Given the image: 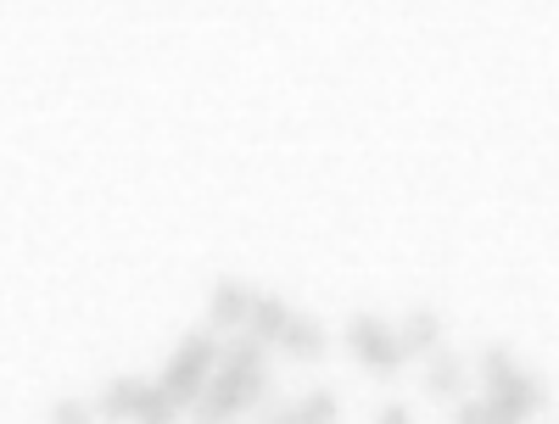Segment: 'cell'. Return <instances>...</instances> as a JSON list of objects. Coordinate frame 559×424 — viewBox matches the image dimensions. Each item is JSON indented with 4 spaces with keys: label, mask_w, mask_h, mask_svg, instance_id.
<instances>
[{
    "label": "cell",
    "mask_w": 559,
    "mask_h": 424,
    "mask_svg": "<svg viewBox=\"0 0 559 424\" xmlns=\"http://www.w3.org/2000/svg\"><path fill=\"white\" fill-rule=\"evenodd\" d=\"M258 397H263V347L247 336L241 347L224 352V363H218V374H213L207 397L197 402V419H202V424H224V419L247 413Z\"/></svg>",
    "instance_id": "obj_1"
},
{
    "label": "cell",
    "mask_w": 559,
    "mask_h": 424,
    "mask_svg": "<svg viewBox=\"0 0 559 424\" xmlns=\"http://www.w3.org/2000/svg\"><path fill=\"white\" fill-rule=\"evenodd\" d=\"M218 363H224V347H218L213 336H185L179 352L168 358V368H163L157 386H163L179 408H197V402L207 397V386H213Z\"/></svg>",
    "instance_id": "obj_2"
},
{
    "label": "cell",
    "mask_w": 559,
    "mask_h": 424,
    "mask_svg": "<svg viewBox=\"0 0 559 424\" xmlns=\"http://www.w3.org/2000/svg\"><path fill=\"white\" fill-rule=\"evenodd\" d=\"M347 347H353V358H358L364 368H376V374H397V363L408 358L403 336H397L386 318H376V313L347 318Z\"/></svg>",
    "instance_id": "obj_3"
},
{
    "label": "cell",
    "mask_w": 559,
    "mask_h": 424,
    "mask_svg": "<svg viewBox=\"0 0 559 424\" xmlns=\"http://www.w3.org/2000/svg\"><path fill=\"white\" fill-rule=\"evenodd\" d=\"M252 302H258V296L241 286V279H218L213 296H207V324H213V329L247 324V318H252Z\"/></svg>",
    "instance_id": "obj_4"
},
{
    "label": "cell",
    "mask_w": 559,
    "mask_h": 424,
    "mask_svg": "<svg viewBox=\"0 0 559 424\" xmlns=\"http://www.w3.org/2000/svg\"><path fill=\"white\" fill-rule=\"evenodd\" d=\"M492 402H498V408H503L509 419H515V424H526L532 413H543L548 391H543V380H537V374H526V368H521L515 380H509V386H503V391H498Z\"/></svg>",
    "instance_id": "obj_5"
},
{
    "label": "cell",
    "mask_w": 559,
    "mask_h": 424,
    "mask_svg": "<svg viewBox=\"0 0 559 424\" xmlns=\"http://www.w3.org/2000/svg\"><path fill=\"white\" fill-rule=\"evenodd\" d=\"M292 318H297V313L280 302V296H258V302H252V318H247V336H252L258 347H280V336H286Z\"/></svg>",
    "instance_id": "obj_6"
},
{
    "label": "cell",
    "mask_w": 559,
    "mask_h": 424,
    "mask_svg": "<svg viewBox=\"0 0 559 424\" xmlns=\"http://www.w3.org/2000/svg\"><path fill=\"white\" fill-rule=\"evenodd\" d=\"M280 347H286L292 358H324V324L308 318V313H297L286 324V336H280Z\"/></svg>",
    "instance_id": "obj_7"
},
{
    "label": "cell",
    "mask_w": 559,
    "mask_h": 424,
    "mask_svg": "<svg viewBox=\"0 0 559 424\" xmlns=\"http://www.w3.org/2000/svg\"><path fill=\"white\" fill-rule=\"evenodd\" d=\"M140 391H146V380H112L107 391H102V402H96V413L102 419H112V424H123V419H134V402H140Z\"/></svg>",
    "instance_id": "obj_8"
},
{
    "label": "cell",
    "mask_w": 559,
    "mask_h": 424,
    "mask_svg": "<svg viewBox=\"0 0 559 424\" xmlns=\"http://www.w3.org/2000/svg\"><path fill=\"white\" fill-rule=\"evenodd\" d=\"M397 336H403L408 352H431V347L442 341V318H437L431 307H419V313H408V324L397 329Z\"/></svg>",
    "instance_id": "obj_9"
},
{
    "label": "cell",
    "mask_w": 559,
    "mask_h": 424,
    "mask_svg": "<svg viewBox=\"0 0 559 424\" xmlns=\"http://www.w3.org/2000/svg\"><path fill=\"white\" fill-rule=\"evenodd\" d=\"M174 419H179V402L157 380H146V391H140V402H134V424H174Z\"/></svg>",
    "instance_id": "obj_10"
},
{
    "label": "cell",
    "mask_w": 559,
    "mask_h": 424,
    "mask_svg": "<svg viewBox=\"0 0 559 424\" xmlns=\"http://www.w3.org/2000/svg\"><path fill=\"white\" fill-rule=\"evenodd\" d=\"M515 374H521L515 358H509L503 347H487V352H481V397H498L509 380H515Z\"/></svg>",
    "instance_id": "obj_11"
},
{
    "label": "cell",
    "mask_w": 559,
    "mask_h": 424,
    "mask_svg": "<svg viewBox=\"0 0 559 424\" xmlns=\"http://www.w3.org/2000/svg\"><path fill=\"white\" fill-rule=\"evenodd\" d=\"M459 424H515L492 397H464L459 402Z\"/></svg>",
    "instance_id": "obj_12"
},
{
    "label": "cell",
    "mask_w": 559,
    "mask_h": 424,
    "mask_svg": "<svg viewBox=\"0 0 559 424\" xmlns=\"http://www.w3.org/2000/svg\"><path fill=\"white\" fill-rule=\"evenodd\" d=\"M426 386H431L437 397H459V391H464V368H459L453 358H442V363L431 368V380H426Z\"/></svg>",
    "instance_id": "obj_13"
},
{
    "label": "cell",
    "mask_w": 559,
    "mask_h": 424,
    "mask_svg": "<svg viewBox=\"0 0 559 424\" xmlns=\"http://www.w3.org/2000/svg\"><path fill=\"white\" fill-rule=\"evenodd\" d=\"M297 419H302V424H331V419H336V397H331V391H313V397H302Z\"/></svg>",
    "instance_id": "obj_14"
},
{
    "label": "cell",
    "mask_w": 559,
    "mask_h": 424,
    "mask_svg": "<svg viewBox=\"0 0 559 424\" xmlns=\"http://www.w3.org/2000/svg\"><path fill=\"white\" fill-rule=\"evenodd\" d=\"M57 424H90V413H84L79 402H62V408H57Z\"/></svg>",
    "instance_id": "obj_15"
},
{
    "label": "cell",
    "mask_w": 559,
    "mask_h": 424,
    "mask_svg": "<svg viewBox=\"0 0 559 424\" xmlns=\"http://www.w3.org/2000/svg\"><path fill=\"white\" fill-rule=\"evenodd\" d=\"M376 424H414V419H408V408H381Z\"/></svg>",
    "instance_id": "obj_16"
}]
</instances>
